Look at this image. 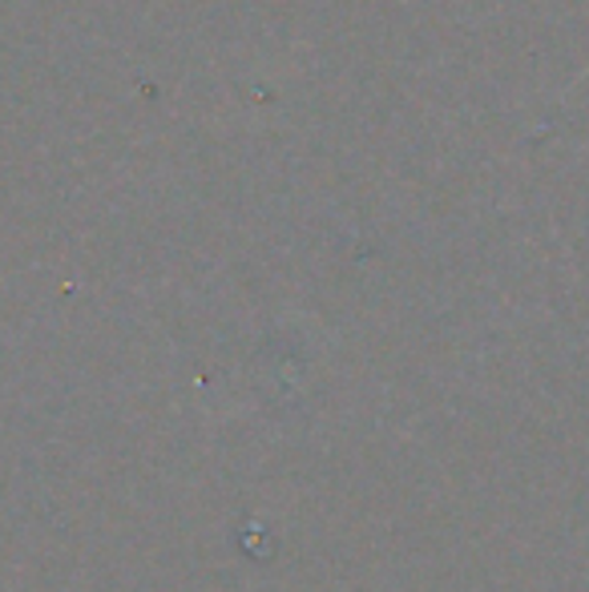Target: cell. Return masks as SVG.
Returning <instances> with one entry per match:
<instances>
[{"mask_svg":"<svg viewBox=\"0 0 589 592\" xmlns=\"http://www.w3.org/2000/svg\"><path fill=\"white\" fill-rule=\"evenodd\" d=\"M586 77H589V65H586V69H581V73H577V81H574V89H577V86H581V81H586Z\"/></svg>","mask_w":589,"mask_h":592,"instance_id":"6da1fadb","label":"cell"}]
</instances>
